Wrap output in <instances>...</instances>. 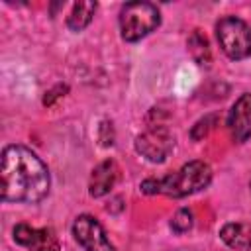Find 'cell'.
I'll use <instances>...</instances> for the list:
<instances>
[{
    "label": "cell",
    "instance_id": "1",
    "mask_svg": "<svg viewBox=\"0 0 251 251\" xmlns=\"http://www.w3.org/2000/svg\"><path fill=\"white\" fill-rule=\"evenodd\" d=\"M0 180L2 200L16 204H37L49 194L51 186L47 165L24 145L4 147Z\"/></svg>",
    "mask_w": 251,
    "mask_h": 251
},
{
    "label": "cell",
    "instance_id": "2",
    "mask_svg": "<svg viewBox=\"0 0 251 251\" xmlns=\"http://www.w3.org/2000/svg\"><path fill=\"white\" fill-rule=\"evenodd\" d=\"M212 182V169L204 161H190L182 165L176 173L159 178V194L173 198H182L204 190Z\"/></svg>",
    "mask_w": 251,
    "mask_h": 251
},
{
    "label": "cell",
    "instance_id": "3",
    "mask_svg": "<svg viewBox=\"0 0 251 251\" xmlns=\"http://www.w3.org/2000/svg\"><path fill=\"white\" fill-rule=\"evenodd\" d=\"M161 24V14L151 2H127L120 10V33L122 39L135 43L155 31Z\"/></svg>",
    "mask_w": 251,
    "mask_h": 251
},
{
    "label": "cell",
    "instance_id": "4",
    "mask_svg": "<svg viewBox=\"0 0 251 251\" xmlns=\"http://www.w3.org/2000/svg\"><path fill=\"white\" fill-rule=\"evenodd\" d=\"M216 37L229 59L241 61L251 55V27L243 20L235 16L222 18L216 24Z\"/></svg>",
    "mask_w": 251,
    "mask_h": 251
},
{
    "label": "cell",
    "instance_id": "5",
    "mask_svg": "<svg viewBox=\"0 0 251 251\" xmlns=\"http://www.w3.org/2000/svg\"><path fill=\"white\" fill-rule=\"evenodd\" d=\"M175 147V137L163 126H153L135 137V151L151 163H163Z\"/></svg>",
    "mask_w": 251,
    "mask_h": 251
},
{
    "label": "cell",
    "instance_id": "6",
    "mask_svg": "<svg viewBox=\"0 0 251 251\" xmlns=\"http://www.w3.org/2000/svg\"><path fill=\"white\" fill-rule=\"evenodd\" d=\"M73 235L84 251H116V247L106 237V231L100 222L88 214H82L75 220Z\"/></svg>",
    "mask_w": 251,
    "mask_h": 251
},
{
    "label": "cell",
    "instance_id": "7",
    "mask_svg": "<svg viewBox=\"0 0 251 251\" xmlns=\"http://www.w3.org/2000/svg\"><path fill=\"white\" fill-rule=\"evenodd\" d=\"M14 241L27 251H59V239L49 227H31L18 224L14 227Z\"/></svg>",
    "mask_w": 251,
    "mask_h": 251
},
{
    "label": "cell",
    "instance_id": "8",
    "mask_svg": "<svg viewBox=\"0 0 251 251\" xmlns=\"http://www.w3.org/2000/svg\"><path fill=\"white\" fill-rule=\"evenodd\" d=\"M227 127L237 143H245L251 137V92L241 94L227 114Z\"/></svg>",
    "mask_w": 251,
    "mask_h": 251
},
{
    "label": "cell",
    "instance_id": "9",
    "mask_svg": "<svg viewBox=\"0 0 251 251\" xmlns=\"http://www.w3.org/2000/svg\"><path fill=\"white\" fill-rule=\"evenodd\" d=\"M118 175H120V169H118L116 161H112V159H106V161H102L100 165H96V167L92 169L90 182H88V192H90V196H94V198L106 196V194L114 188V184H116V180H118Z\"/></svg>",
    "mask_w": 251,
    "mask_h": 251
},
{
    "label": "cell",
    "instance_id": "10",
    "mask_svg": "<svg viewBox=\"0 0 251 251\" xmlns=\"http://www.w3.org/2000/svg\"><path fill=\"white\" fill-rule=\"evenodd\" d=\"M220 237L231 249L251 251V226H245V224H226L220 229Z\"/></svg>",
    "mask_w": 251,
    "mask_h": 251
},
{
    "label": "cell",
    "instance_id": "11",
    "mask_svg": "<svg viewBox=\"0 0 251 251\" xmlns=\"http://www.w3.org/2000/svg\"><path fill=\"white\" fill-rule=\"evenodd\" d=\"M96 12V2H76L73 4L69 16H67V25L73 31H82L90 22Z\"/></svg>",
    "mask_w": 251,
    "mask_h": 251
},
{
    "label": "cell",
    "instance_id": "12",
    "mask_svg": "<svg viewBox=\"0 0 251 251\" xmlns=\"http://www.w3.org/2000/svg\"><path fill=\"white\" fill-rule=\"evenodd\" d=\"M188 51L192 55V59L202 65L208 67L210 65V47H208V39L200 29H194L188 37Z\"/></svg>",
    "mask_w": 251,
    "mask_h": 251
},
{
    "label": "cell",
    "instance_id": "13",
    "mask_svg": "<svg viewBox=\"0 0 251 251\" xmlns=\"http://www.w3.org/2000/svg\"><path fill=\"white\" fill-rule=\"evenodd\" d=\"M192 212L188 210V208H180L175 216H173V220H171V227H173V231L175 233H184V231H188L190 227H192Z\"/></svg>",
    "mask_w": 251,
    "mask_h": 251
},
{
    "label": "cell",
    "instance_id": "14",
    "mask_svg": "<svg viewBox=\"0 0 251 251\" xmlns=\"http://www.w3.org/2000/svg\"><path fill=\"white\" fill-rule=\"evenodd\" d=\"M216 122H218V116H214V114H210V116H204L202 120H198L194 126H192V129H190V137L192 139H202V137H206L208 133H210V129L216 126Z\"/></svg>",
    "mask_w": 251,
    "mask_h": 251
},
{
    "label": "cell",
    "instance_id": "15",
    "mask_svg": "<svg viewBox=\"0 0 251 251\" xmlns=\"http://www.w3.org/2000/svg\"><path fill=\"white\" fill-rule=\"evenodd\" d=\"M249 186H251V182H249Z\"/></svg>",
    "mask_w": 251,
    "mask_h": 251
}]
</instances>
